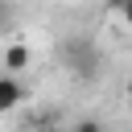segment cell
Here are the masks:
<instances>
[{
  "label": "cell",
  "instance_id": "1",
  "mask_svg": "<svg viewBox=\"0 0 132 132\" xmlns=\"http://www.w3.org/2000/svg\"><path fill=\"white\" fill-rule=\"evenodd\" d=\"M62 62H66L78 78H91V74L99 70V50H95L91 37H70V41L62 45Z\"/></svg>",
  "mask_w": 132,
  "mask_h": 132
},
{
  "label": "cell",
  "instance_id": "2",
  "mask_svg": "<svg viewBox=\"0 0 132 132\" xmlns=\"http://www.w3.org/2000/svg\"><path fill=\"white\" fill-rule=\"evenodd\" d=\"M29 62H33V50H29V45H21V41H12V45L0 54V66H4V74H21Z\"/></svg>",
  "mask_w": 132,
  "mask_h": 132
},
{
  "label": "cell",
  "instance_id": "3",
  "mask_svg": "<svg viewBox=\"0 0 132 132\" xmlns=\"http://www.w3.org/2000/svg\"><path fill=\"white\" fill-rule=\"evenodd\" d=\"M25 99V87L16 82V74H0V111H12Z\"/></svg>",
  "mask_w": 132,
  "mask_h": 132
},
{
  "label": "cell",
  "instance_id": "4",
  "mask_svg": "<svg viewBox=\"0 0 132 132\" xmlns=\"http://www.w3.org/2000/svg\"><path fill=\"white\" fill-rule=\"evenodd\" d=\"M12 25V0H0V33Z\"/></svg>",
  "mask_w": 132,
  "mask_h": 132
},
{
  "label": "cell",
  "instance_id": "5",
  "mask_svg": "<svg viewBox=\"0 0 132 132\" xmlns=\"http://www.w3.org/2000/svg\"><path fill=\"white\" fill-rule=\"evenodd\" d=\"M107 8L120 12V16H128V12H132V0H107Z\"/></svg>",
  "mask_w": 132,
  "mask_h": 132
},
{
  "label": "cell",
  "instance_id": "6",
  "mask_svg": "<svg viewBox=\"0 0 132 132\" xmlns=\"http://www.w3.org/2000/svg\"><path fill=\"white\" fill-rule=\"evenodd\" d=\"M74 132H103V124H95V120H82V124H74Z\"/></svg>",
  "mask_w": 132,
  "mask_h": 132
}]
</instances>
